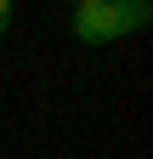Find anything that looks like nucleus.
I'll return each mask as SVG.
<instances>
[{
    "label": "nucleus",
    "instance_id": "f257e3e1",
    "mask_svg": "<svg viewBox=\"0 0 153 159\" xmlns=\"http://www.w3.org/2000/svg\"><path fill=\"white\" fill-rule=\"evenodd\" d=\"M153 23V6L147 0H74V40L80 46H108V40H125V34H142Z\"/></svg>",
    "mask_w": 153,
    "mask_h": 159
},
{
    "label": "nucleus",
    "instance_id": "f03ea898",
    "mask_svg": "<svg viewBox=\"0 0 153 159\" xmlns=\"http://www.w3.org/2000/svg\"><path fill=\"white\" fill-rule=\"evenodd\" d=\"M6 23H11V0H0V34H6Z\"/></svg>",
    "mask_w": 153,
    "mask_h": 159
}]
</instances>
